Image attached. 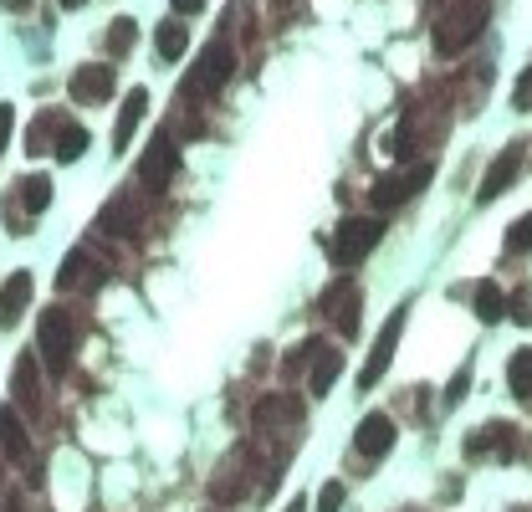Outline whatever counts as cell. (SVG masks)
Segmentation results:
<instances>
[{
    "label": "cell",
    "mask_w": 532,
    "mask_h": 512,
    "mask_svg": "<svg viewBox=\"0 0 532 512\" xmlns=\"http://www.w3.org/2000/svg\"><path fill=\"white\" fill-rule=\"evenodd\" d=\"M486 16H492V0H456V6H446L440 21H435V52L440 57L466 52L471 41L486 31Z\"/></svg>",
    "instance_id": "1"
},
{
    "label": "cell",
    "mask_w": 532,
    "mask_h": 512,
    "mask_svg": "<svg viewBox=\"0 0 532 512\" xmlns=\"http://www.w3.org/2000/svg\"><path fill=\"white\" fill-rule=\"evenodd\" d=\"M36 349L47 359V374H67L72 354H77V318L72 308H47L36 323Z\"/></svg>",
    "instance_id": "2"
},
{
    "label": "cell",
    "mask_w": 532,
    "mask_h": 512,
    "mask_svg": "<svg viewBox=\"0 0 532 512\" xmlns=\"http://www.w3.org/2000/svg\"><path fill=\"white\" fill-rule=\"evenodd\" d=\"M379 236H384V221L379 216H348L338 231H333V262L348 272V267H359L364 256L379 246Z\"/></svg>",
    "instance_id": "3"
},
{
    "label": "cell",
    "mask_w": 532,
    "mask_h": 512,
    "mask_svg": "<svg viewBox=\"0 0 532 512\" xmlns=\"http://www.w3.org/2000/svg\"><path fill=\"white\" fill-rule=\"evenodd\" d=\"M430 175H435L430 164H410V169H394V175H379L369 185V205L379 210V216H384V210H399L405 200H415L430 185Z\"/></svg>",
    "instance_id": "4"
},
{
    "label": "cell",
    "mask_w": 532,
    "mask_h": 512,
    "mask_svg": "<svg viewBox=\"0 0 532 512\" xmlns=\"http://www.w3.org/2000/svg\"><path fill=\"white\" fill-rule=\"evenodd\" d=\"M231 72H236L231 41H210V47L200 52V62L190 67V77H185V98H205V93H215Z\"/></svg>",
    "instance_id": "5"
},
{
    "label": "cell",
    "mask_w": 532,
    "mask_h": 512,
    "mask_svg": "<svg viewBox=\"0 0 532 512\" xmlns=\"http://www.w3.org/2000/svg\"><path fill=\"white\" fill-rule=\"evenodd\" d=\"M323 313H328V323H333L343 338L359 333V323H364V292H359V282L338 277V282L323 292Z\"/></svg>",
    "instance_id": "6"
},
{
    "label": "cell",
    "mask_w": 532,
    "mask_h": 512,
    "mask_svg": "<svg viewBox=\"0 0 532 512\" xmlns=\"http://www.w3.org/2000/svg\"><path fill=\"white\" fill-rule=\"evenodd\" d=\"M174 169H180V144H174V134L164 128V134L144 149V159H139V185H144L149 195H159V190H169Z\"/></svg>",
    "instance_id": "7"
},
{
    "label": "cell",
    "mask_w": 532,
    "mask_h": 512,
    "mask_svg": "<svg viewBox=\"0 0 532 512\" xmlns=\"http://www.w3.org/2000/svg\"><path fill=\"white\" fill-rule=\"evenodd\" d=\"M399 333H405V308H394V313L384 318V328H379V338H374V349H369V359H364V369H359V390H374V384L384 379V369H389V359H394V344H399Z\"/></svg>",
    "instance_id": "8"
},
{
    "label": "cell",
    "mask_w": 532,
    "mask_h": 512,
    "mask_svg": "<svg viewBox=\"0 0 532 512\" xmlns=\"http://www.w3.org/2000/svg\"><path fill=\"white\" fill-rule=\"evenodd\" d=\"M522 164H527V154H522V139L517 144H507L497 159H492V169H486V180H481V190H476V200L481 205H492V200H502L512 185H517V175H522Z\"/></svg>",
    "instance_id": "9"
},
{
    "label": "cell",
    "mask_w": 532,
    "mask_h": 512,
    "mask_svg": "<svg viewBox=\"0 0 532 512\" xmlns=\"http://www.w3.org/2000/svg\"><path fill=\"white\" fill-rule=\"evenodd\" d=\"M11 395H16V410L26 420H41L47 400H41V369H36V354H21L16 359V374H11Z\"/></svg>",
    "instance_id": "10"
},
{
    "label": "cell",
    "mask_w": 532,
    "mask_h": 512,
    "mask_svg": "<svg viewBox=\"0 0 532 512\" xmlns=\"http://www.w3.org/2000/svg\"><path fill=\"white\" fill-rule=\"evenodd\" d=\"M113 67L108 62H87V67H77L72 77H67V93H72V103H108L113 98Z\"/></svg>",
    "instance_id": "11"
},
{
    "label": "cell",
    "mask_w": 532,
    "mask_h": 512,
    "mask_svg": "<svg viewBox=\"0 0 532 512\" xmlns=\"http://www.w3.org/2000/svg\"><path fill=\"white\" fill-rule=\"evenodd\" d=\"M98 231H103V236H118V241H133V236L144 231V205L128 200V195H118L113 205H103Z\"/></svg>",
    "instance_id": "12"
},
{
    "label": "cell",
    "mask_w": 532,
    "mask_h": 512,
    "mask_svg": "<svg viewBox=\"0 0 532 512\" xmlns=\"http://www.w3.org/2000/svg\"><path fill=\"white\" fill-rule=\"evenodd\" d=\"M394 420L384 415V410H374V415H364L359 420V436H353V446H359V456H369V461H379V456H389V446H394Z\"/></svg>",
    "instance_id": "13"
},
{
    "label": "cell",
    "mask_w": 532,
    "mask_h": 512,
    "mask_svg": "<svg viewBox=\"0 0 532 512\" xmlns=\"http://www.w3.org/2000/svg\"><path fill=\"white\" fill-rule=\"evenodd\" d=\"M103 282V267H98V256L93 251H67L62 256V272H57V287L62 292H72V287H98Z\"/></svg>",
    "instance_id": "14"
},
{
    "label": "cell",
    "mask_w": 532,
    "mask_h": 512,
    "mask_svg": "<svg viewBox=\"0 0 532 512\" xmlns=\"http://www.w3.org/2000/svg\"><path fill=\"white\" fill-rule=\"evenodd\" d=\"M31 292H36L31 272H11L6 277V287H0V328H16L21 323V313L31 308Z\"/></svg>",
    "instance_id": "15"
},
{
    "label": "cell",
    "mask_w": 532,
    "mask_h": 512,
    "mask_svg": "<svg viewBox=\"0 0 532 512\" xmlns=\"http://www.w3.org/2000/svg\"><path fill=\"white\" fill-rule=\"evenodd\" d=\"M246 461H251V446H241L226 466H220V477L210 482V497H215V502H236V497H246Z\"/></svg>",
    "instance_id": "16"
},
{
    "label": "cell",
    "mask_w": 532,
    "mask_h": 512,
    "mask_svg": "<svg viewBox=\"0 0 532 512\" xmlns=\"http://www.w3.org/2000/svg\"><path fill=\"white\" fill-rule=\"evenodd\" d=\"M251 420H256V431H272V425H297V420H302V405H297L292 395H266V400H256Z\"/></svg>",
    "instance_id": "17"
},
{
    "label": "cell",
    "mask_w": 532,
    "mask_h": 512,
    "mask_svg": "<svg viewBox=\"0 0 532 512\" xmlns=\"http://www.w3.org/2000/svg\"><path fill=\"white\" fill-rule=\"evenodd\" d=\"M512 456V425L507 420H492V425H481L476 436H466V456L476 461V456Z\"/></svg>",
    "instance_id": "18"
},
{
    "label": "cell",
    "mask_w": 532,
    "mask_h": 512,
    "mask_svg": "<svg viewBox=\"0 0 532 512\" xmlns=\"http://www.w3.org/2000/svg\"><path fill=\"white\" fill-rule=\"evenodd\" d=\"M0 451L16 456V461L31 456V436H26V420H21L16 405H0Z\"/></svg>",
    "instance_id": "19"
},
{
    "label": "cell",
    "mask_w": 532,
    "mask_h": 512,
    "mask_svg": "<svg viewBox=\"0 0 532 512\" xmlns=\"http://www.w3.org/2000/svg\"><path fill=\"white\" fill-rule=\"evenodd\" d=\"M144 113H149V93H144V88H133L128 103H123V113H118V123H113V149H128V139L139 134Z\"/></svg>",
    "instance_id": "20"
},
{
    "label": "cell",
    "mask_w": 532,
    "mask_h": 512,
    "mask_svg": "<svg viewBox=\"0 0 532 512\" xmlns=\"http://www.w3.org/2000/svg\"><path fill=\"white\" fill-rule=\"evenodd\" d=\"M338 374H343V354L328 349V344H318V354H313V374H307V390H313V395H328L333 384H338Z\"/></svg>",
    "instance_id": "21"
},
{
    "label": "cell",
    "mask_w": 532,
    "mask_h": 512,
    "mask_svg": "<svg viewBox=\"0 0 532 512\" xmlns=\"http://www.w3.org/2000/svg\"><path fill=\"white\" fill-rule=\"evenodd\" d=\"M154 47H159V57H164V62H180V57H185V47H190L185 21H164V26H159V36H154Z\"/></svg>",
    "instance_id": "22"
},
{
    "label": "cell",
    "mask_w": 532,
    "mask_h": 512,
    "mask_svg": "<svg viewBox=\"0 0 532 512\" xmlns=\"http://www.w3.org/2000/svg\"><path fill=\"white\" fill-rule=\"evenodd\" d=\"M471 303H476V318H481V323H502V318H507V297L497 292V282H481V287L471 292Z\"/></svg>",
    "instance_id": "23"
},
{
    "label": "cell",
    "mask_w": 532,
    "mask_h": 512,
    "mask_svg": "<svg viewBox=\"0 0 532 512\" xmlns=\"http://www.w3.org/2000/svg\"><path fill=\"white\" fill-rule=\"evenodd\" d=\"M507 390H512L517 400H532V349H517V354L507 359Z\"/></svg>",
    "instance_id": "24"
},
{
    "label": "cell",
    "mask_w": 532,
    "mask_h": 512,
    "mask_svg": "<svg viewBox=\"0 0 532 512\" xmlns=\"http://www.w3.org/2000/svg\"><path fill=\"white\" fill-rule=\"evenodd\" d=\"M21 205H26V216H41V210L52 205V180L47 175H26L21 180Z\"/></svg>",
    "instance_id": "25"
},
{
    "label": "cell",
    "mask_w": 532,
    "mask_h": 512,
    "mask_svg": "<svg viewBox=\"0 0 532 512\" xmlns=\"http://www.w3.org/2000/svg\"><path fill=\"white\" fill-rule=\"evenodd\" d=\"M52 149H57V159H62V164L82 159V149H87V128H77V123H62V128H57V139H52Z\"/></svg>",
    "instance_id": "26"
},
{
    "label": "cell",
    "mask_w": 532,
    "mask_h": 512,
    "mask_svg": "<svg viewBox=\"0 0 532 512\" xmlns=\"http://www.w3.org/2000/svg\"><path fill=\"white\" fill-rule=\"evenodd\" d=\"M57 128H62V123H57L52 113H36V123L26 128V154H47L52 139H57Z\"/></svg>",
    "instance_id": "27"
},
{
    "label": "cell",
    "mask_w": 532,
    "mask_h": 512,
    "mask_svg": "<svg viewBox=\"0 0 532 512\" xmlns=\"http://www.w3.org/2000/svg\"><path fill=\"white\" fill-rule=\"evenodd\" d=\"M133 41H139V26H133L128 16H118V21L108 26V52H113V57H123V52L133 47Z\"/></svg>",
    "instance_id": "28"
},
{
    "label": "cell",
    "mask_w": 532,
    "mask_h": 512,
    "mask_svg": "<svg viewBox=\"0 0 532 512\" xmlns=\"http://www.w3.org/2000/svg\"><path fill=\"white\" fill-rule=\"evenodd\" d=\"M507 246H512V251H532V216L512 221V231H507Z\"/></svg>",
    "instance_id": "29"
},
{
    "label": "cell",
    "mask_w": 532,
    "mask_h": 512,
    "mask_svg": "<svg viewBox=\"0 0 532 512\" xmlns=\"http://www.w3.org/2000/svg\"><path fill=\"white\" fill-rule=\"evenodd\" d=\"M512 108H517V113H527V108H532V67L517 77V88H512Z\"/></svg>",
    "instance_id": "30"
},
{
    "label": "cell",
    "mask_w": 532,
    "mask_h": 512,
    "mask_svg": "<svg viewBox=\"0 0 532 512\" xmlns=\"http://www.w3.org/2000/svg\"><path fill=\"white\" fill-rule=\"evenodd\" d=\"M343 507V482H323L318 492V512H338Z\"/></svg>",
    "instance_id": "31"
},
{
    "label": "cell",
    "mask_w": 532,
    "mask_h": 512,
    "mask_svg": "<svg viewBox=\"0 0 532 512\" xmlns=\"http://www.w3.org/2000/svg\"><path fill=\"white\" fill-rule=\"evenodd\" d=\"M11 134H16V108H11V103H0V154H6Z\"/></svg>",
    "instance_id": "32"
},
{
    "label": "cell",
    "mask_w": 532,
    "mask_h": 512,
    "mask_svg": "<svg viewBox=\"0 0 532 512\" xmlns=\"http://www.w3.org/2000/svg\"><path fill=\"white\" fill-rule=\"evenodd\" d=\"M507 313H512L517 323H532V297H527V292H517L512 303H507Z\"/></svg>",
    "instance_id": "33"
},
{
    "label": "cell",
    "mask_w": 532,
    "mask_h": 512,
    "mask_svg": "<svg viewBox=\"0 0 532 512\" xmlns=\"http://www.w3.org/2000/svg\"><path fill=\"white\" fill-rule=\"evenodd\" d=\"M466 379H471L466 369H461V374L451 379V390H446V405H461V395H466Z\"/></svg>",
    "instance_id": "34"
},
{
    "label": "cell",
    "mask_w": 532,
    "mask_h": 512,
    "mask_svg": "<svg viewBox=\"0 0 532 512\" xmlns=\"http://www.w3.org/2000/svg\"><path fill=\"white\" fill-rule=\"evenodd\" d=\"M174 11H180V16H200L205 0H174Z\"/></svg>",
    "instance_id": "35"
},
{
    "label": "cell",
    "mask_w": 532,
    "mask_h": 512,
    "mask_svg": "<svg viewBox=\"0 0 532 512\" xmlns=\"http://www.w3.org/2000/svg\"><path fill=\"white\" fill-rule=\"evenodd\" d=\"M6 512H31V502L21 492H6Z\"/></svg>",
    "instance_id": "36"
},
{
    "label": "cell",
    "mask_w": 532,
    "mask_h": 512,
    "mask_svg": "<svg viewBox=\"0 0 532 512\" xmlns=\"http://www.w3.org/2000/svg\"><path fill=\"white\" fill-rule=\"evenodd\" d=\"M77 6H87V0H62V11H77Z\"/></svg>",
    "instance_id": "37"
},
{
    "label": "cell",
    "mask_w": 532,
    "mask_h": 512,
    "mask_svg": "<svg viewBox=\"0 0 532 512\" xmlns=\"http://www.w3.org/2000/svg\"><path fill=\"white\" fill-rule=\"evenodd\" d=\"M287 512H307V502H302V497H292V507H287Z\"/></svg>",
    "instance_id": "38"
},
{
    "label": "cell",
    "mask_w": 532,
    "mask_h": 512,
    "mask_svg": "<svg viewBox=\"0 0 532 512\" xmlns=\"http://www.w3.org/2000/svg\"><path fill=\"white\" fill-rule=\"evenodd\" d=\"M6 6H11V11H26V0H6Z\"/></svg>",
    "instance_id": "39"
}]
</instances>
